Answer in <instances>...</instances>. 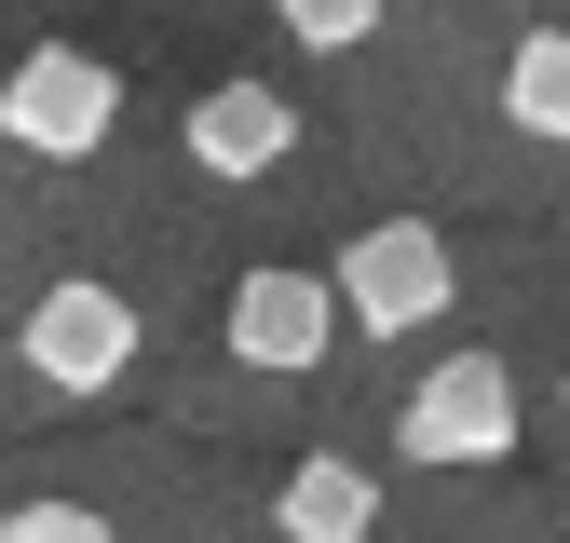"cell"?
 <instances>
[{"instance_id": "obj_9", "label": "cell", "mask_w": 570, "mask_h": 543, "mask_svg": "<svg viewBox=\"0 0 570 543\" xmlns=\"http://www.w3.org/2000/svg\"><path fill=\"white\" fill-rule=\"evenodd\" d=\"M272 14H285V41H313V55H353V41L381 28V0H272Z\"/></svg>"}, {"instance_id": "obj_3", "label": "cell", "mask_w": 570, "mask_h": 543, "mask_svg": "<svg viewBox=\"0 0 570 543\" xmlns=\"http://www.w3.org/2000/svg\"><path fill=\"white\" fill-rule=\"evenodd\" d=\"M14 354H28L55 394H109V381L136 367V299L96 286V272H55V286L28 299V326H14Z\"/></svg>"}, {"instance_id": "obj_7", "label": "cell", "mask_w": 570, "mask_h": 543, "mask_svg": "<svg viewBox=\"0 0 570 543\" xmlns=\"http://www.w3.org/2000/svg\"><path fill=\"white\" fill-rule=\"evenodd\" d=\"M367 530H381V490H367V462H340V448H313L272 490V543H367Z\"/></svg>"}, {"instance_id": "obj_2", "label": "cell", "mask_w": 570, "mask_h": 543, "mask_svg": "<svg viewBox=\"0 0 570 543\" xmlns=\"http://www.w3.org/2000/svg\"><path fill=\"white\" fill-rule=\"evenodd\" d=\"M449 286H462V258H449L435 218H367V231L340 245V313L381 326V339H394V326H435Z\"/></svg>"}, {"instance_id": "obj_4", "label": "cell", "mask_w": 570, "mask_h": 543, "mask_svg": "<svg viewBox=\"0 0 570 543\" xmlns=\"http://www.w3.org/2000/svg\"><path fill=\"white\" fill-rule=\"evenodd\" d=\"M394 448L407 462H503L517 448V381H503V354H449L435 381L407 394V422H394Z\"/></svg>"}, {"instance_id": "obj_8", "label": "cell", "mask_w": 570, "mask_h": 543, "mask_svg": "<svg viewBox=\"0 0 570 543\" xmlns=\"http://www.w3.org/2000/svg\"><path fill=\"white\" fill-rule=\"evenodd\" d=\"M503 109H517V136L570 150V28H530V41H517V68H503Z\"/></svg>"}, {"instance_id": "obj_6", "label": "cell", "mask_w": 570, "mask_h": 543, "mask_svg": "<svg viewBox=\"0 0 570 543\" xmlns=\"http://www.w3.org/2000/svg\"><path fill=\"white\" fill-rule=\"evenodd\" d=\"M285 150H299V109H285L272 82H218V96L190 109V164L204 177H272Z\"/></svg>"}, {"instance_id": "obj_1", "label": "cell", "mask_w": 570, "mask_h": 543, "mask_svg": "<svg viewBox=\"0 0 570 543\" xmlns=\"http://www.w3.org/2000/svg\"><path fill=\"white\" fill-rule=\"evenodd\" d=\"M109 122H122V68H109V55H82V41L14 55V82H0V136H14V150H41V164H96Z\"/></svg>"}, {"instance_id": "obj_10", "label": "cell", "mask_w": 570, "mask_h": 543, "mask_svg": "<svg viewBox=\"0 0 570 543\" xmlns=\"http://www.w3.org/2000/svg\"><path fill=\"white\" fill-rule=\"evenodd\" d=\"M0 543H109V516H82V503H14Z\"/></svg>"}, {"instance_id": "obj_5", "label": "cell", "mask_w": 570, "mask_h": 543, "mask_svg": "<svg viewBox=\"0 0 570 543\" xmlns=\"http://www.w3.org/2000/svg\"><path fill=\"white\" fill-rule=\"evenodd\" d=\"M353 313H340V272H245L232 286V354L245 367H272V381H299V367H326V339H340Z\"/></svg>"}]
</instances>
